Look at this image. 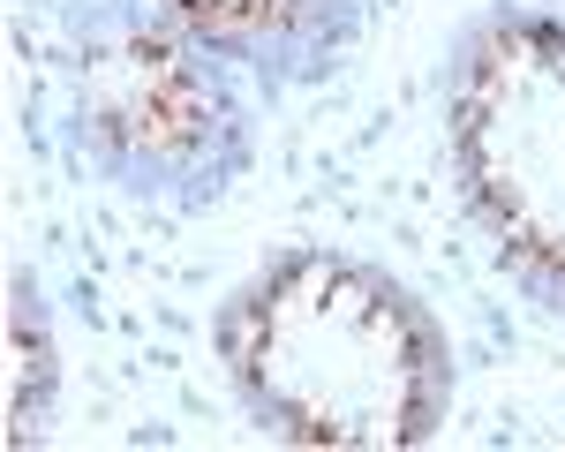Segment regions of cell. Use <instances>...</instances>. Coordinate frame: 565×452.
Listing matches in <instances>:
<instances>
[{
  "label": "cell",
  "mask_w": 565,
  "mask_h": 452,
  "mask_svg": "<svg viewBox=\"0 0 565 452\" xmlns=\"http://www.w3.org/2000/svg\"><path fill=\"white\" fill-rule=\"evenodd\" d=\"M226 385L264 438L332 452L430 445L452 407V340L392 271L287 249L218 316Z\"/></svg>",
  "instance_id": "cell-1"
},
{
  "label": "cell",
  "mask_w": 565,
  "mask_h": 452,
  "mask_svg": "<svg viewBox=\"0 0 565 452\" xmlns=\"http://www.w3.org/2000/svg\"><path fill=\"white\" fill-rule=\"evenodd\" d=\"M68 136L151 204H212L249 174V106L174 0H84L68 15Z\"/></svg>",
  "instance_id": "cell-2"
},
{
  "label": "cell",
  "mask_w": 565,
  "mask_h": 452,
  "mask_svg": "<svg viewBox=\"0 0 565 452\" xmlns=\"http://www.w3.org/2000/svg\"><path fill=\"white\" fill-rule=\"evenodd\" d=\"M445 114L460 189L498 257L565 316V39L535 15H490L452 61Z\"/></svg>",
  "instance_id": "cell-3"
},
{
  "label": "cell",
  "mask_w": 565,
  "mask_h": 452,
  "mask_svg": "<svg viewBox=\"0 0 565 452\" xmlns=\"http://www.w3.org/2000/svg\"><path fill=\"white\" fill-rule=\"evenodd\" d=\"M174 15L264 84H309L354 39V0H174Z\"/></svg>",
  "instance_id": "cell-4"
}]
</instances>
